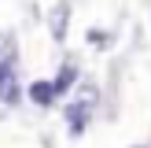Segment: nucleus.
Here are the masks:
<instances>
[{
    "instance_id": "f257e3e1",
    "label": "nucleus",
    "mask_w": 151,
    "mask_h": 148,
    "mask_svg": "<svg viewBox=\"0 0 151 148\" xmlns=\"http://www.w3.org/2000/svg\"><path fill=\"white\" fill-rule=\"evenodd\" d=\"M0 100H4V104H15V100H19V85H15V70H11V63L0 70Z\"/></svg>"
},
{
    "instance_id": "f03ea898",
    "label": "nucleus",
    "mask_w": 151,
    "mask_h": 148,
    "mask_svg": "<svg viewBox=\"0 0 151 148\" xmlns=\"http://www.w3.org/2000/svg\"><path fill=\"white\" fill-rule=\"evenodd\" d=\"M29 96H33L37 104H48L52 96H55V85H44V81H37V85L29 89Z\"/></svg>"
},
{
    "instance_id": "7ed1b4c3",
    "label": "nucleus",
    "mask_w": 151,
    "mask_h": 148,
    "mask_svg": "<svg viewBox=\"0 0 151 148\" xmlns=\"http://www.w3.org/2000/svg\"><path fill=\"white\" fill-rule=\"evenodd\" d=\"M4 59H15V41L11 37H0V63Z\"/></svg>"
}]
</instances>
